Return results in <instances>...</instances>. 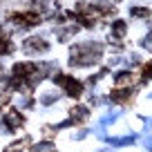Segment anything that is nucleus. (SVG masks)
I'll return each mask as SVG.
<instances>
[{
    "mask_svg": "<svg viewBox=\"0 0 152 152\" xmlns=\"http://www.w3.org/2000/svg\"><path fill=\"white\" fill-rule=\"evenodd\" d=\"M25 49H36V52H45L47 49V43H43L40 38H29L25 43Z\"/></svg>",
    "mask_w": 152,
    "mask_h": 152,
    "instance_id": "1",
    "label": "nucleus"
},
{
    "mask_svg": "<svg viewBox=\"0 0 152 152\" xmlns=\"http://www.w3.org/2000/svg\"><path fill=\"white\" fill-rule=\"evenodd\" d=\"M5 52H11V43L5 34H0V54H5Z\"/></svg>",
    "mask_w": 152,
    "mask_h": 152,
    "instance_id": "2",
    "label": "nucleus"
},
{
    "mask_svg": "<svg viewBox=\"0 0 152 152\" xmlns=\"http://www.w3.org/2000/svg\"><path fill=\"white\" fill-rule=\"evenodd\" d=\"M112 29H114L116 36H123V34H125V23H123V20H116V23L112 25Z\"/></svg>",
    "mask_w": 152,
    "mask_h": 152,
    "instance_id": "3",
    "label": "nucleus"
},
{
    "mask_svg": "<svg viewBox=\"0 0 152 152\" xmlns=\"http://www.w3.org/2000/svg\"><path fill=\"white\" fill-rule=\"evenodd\" d=\"M130 81H132V74H128V72L116 76V83H119V85H125V83H130Z\"/></svg>",
    "mask_w": 152,
    "mask_h": 152,
    "instance_id": "4",
    "label": "nucleus"
},
{
    "mask_svg": "<svg viewBox=\"0 0 152 152\" xmlns=\"http://www.w3.org/2000/svg\"><path fill=\"white\" fill-rule=\"evenodd\" d=\"M132 16H141V18H148V16H150V11H148L145 7H134V9H132Z\"/></svg>",
    "mask_w": 152,
    "mask_h": 152,
    "instance_id": "5",
    "label": "nucleus"
}]
</instances>
